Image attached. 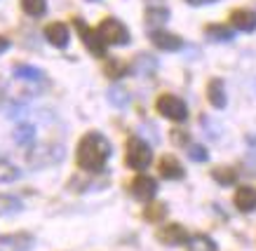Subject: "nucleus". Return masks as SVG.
Segmentation results:
<instances>
[{
  "mask_svg": "<svg viewBox=\"0 0 256 251\" xmlns=\"http://www.w3.org/2000/svg\"><path fill=\"white\" fill-rule=\"evenodd\" d=\"M110 155H113L110 141L101 132H87L78 141V148H76V162L87 174L104 172Z\"/></svg>",
  "mask_w": 256,
  "mask_h": 251,
  "instance_id": "obj_1",
  "label": "nucleus"
},
{
  "mask_svg": "<svg viewBox=\"0 0 256 251\" xmlns=\"http://www.w3.org/2000/svg\"><path fill=\"white\" fill-rule=\"evenodd\" d=\"M96 33H99V38L106 42V47H108V45L110 47L130 45V40H132L130 28H127L120 19H116V16H106V19L96 26Z\"/></svg>",
  "mask_w": 256,
  "mask_h": 251,
  "instance_id": "obj_2",
  "label": "nucleus"
},
{
  "mask_svg": "<svg viewBox=\"0 0 256 251\" xmlns=\"http://www.w3.org/2000/svg\"><path fill=\"white\" fill-rule=\"evenodd\" d=\"M124 162H127L130 169H134V172L141 174L144 169L150 167V162H153V150H150V146H148L144 139L132 136V139L127 141V155H124Z\"/></svg>",
  "mask_w": 256,
  "mask_h": 251,
  "instance_id": "obj_3",
  "label": "nucleus"
},
{
  "mask_svg": "<svg viewBox=\"0 0 256 251\" xmlns=\"http://www.w3.org/2000/svg\"><path fill=\"white\" fill-rule=\"evenodd\" d=\"M158 113L167 120H174V122H184L188 118V106L184 99H178L174 94H162L156 103Z\"/></svg>",
  "mask_w": 256,
  "mask_h": 251,
  "instance_id": "obj_4",
  "label": "nucleus"
},
{
  "mask_svg": "<svg viewBox=\"0 0 256 251\" xmlns=\"http://www.w3.org/2000/svg\"><path fill=\"white\" fill-rule=\"evenodd\" d=\"M64 157V150L62 146H36V148L28 153V165L36 167V169H42V167H50L59 162Z\"/></svg>",
  "mask_w": 256,
  "mask_h": 251,
  "instance_id": "obj_5",
  "label": "nucleus"
},
{
  "mask_svg": "<svg viewBox=\"0 0 256 251\" xmlns=\"http://www.w3.org/2000/svg\"><path fill=\"white\" fill-rule=\"evenodd\" d=\"M73 24H76V28H78L80 38H82V42H85V47L90 49L94 56H106V42L99 38L96 28H90L82 19H76Z\"/></svg>",
  "mask_w": 256,
  "mask_h": 251,
  "instance_id": "obj_6",
  "label": "nucleus"
},
{
  "mask_svg": "<svg viewBox=\"0 0 256 251\" xmlns=\"http://www.w3.org/2000/svg\"><path fill=\"white\" fill-rule=\"evenodd\" d=\"M130 193H132L136 200H141V202H150V200L158 195V181L153 179V176H148V174H139V176L132 181Z\"/></svg>",
  "mask_w": 256,
  "mask_h": 251,
  "instance_id": "obj_7",
  "label": "nucleus"
},
{
  "mask_svg": "<svg viewBox=\"0 0 256 251\" xmlns=\"http://www.w3.org/2000/svg\"><path fill=\"white\" fill-rule=\"evenodd\" d=\"M36 237L31 233H10L0 235V251H31Z\"/></svg>",
  "mask_w": 256,
  "mask_h": 251,
  "instance_id": "obj_8",
  "label": "nucleus"
},
{
  "mask_svg": "<svg viewBox=\"0 0 256 251\" xmlns=\"http://www.w3.org/2000/svg\"><path fill=\"white\" fill-rule=\"evenodd\" d=\"M158 240L162 244H170V247H178V244H188L190 235L178 223H170V226H162L158 230Z\"/></svg>",
  "mask_w": 256,
  "mask_h": 251,
  "instance_id": "obj_9",
  "label": "nucleus"
},
{
  "mask_svg": "<svg viewBox=\"0 0 256 251\" xmlns=\"http://www.w3.org/2000/svg\"><path fill=\"white\" fill-rule=\"evenodd\" d=\"M150 40H153V45H156L158 49H162V52H176V49L184 47V40L170 31H162V28L150 31Z\"/></svg>",
  "mask_w": 256,
  "mask_h": 251,
  "instance_id": "obj_10",
  "label": "nucleus"
},
{
  "mask_svg": "<svg viewBox=\"0 0 256 251\" xmlns=\"http://www.w3.org/2000/svg\"><path fill=\"white\" fill-rule=\"evenodd\" d=\"M45 38L50 45H54V47L64 49V47H68V42H70V31H68V26L62 24V21H54V24H47L45 26Z\"/></svg>",
  "mask_w": 256,
  "mask_h": 251,
  "instance_id": "obj_11",
  "label": "nucleus"
},
{
  "mask_svg": "<svg viewBox=\"0 0 256 251\" xmlns=\"http://www.w3.org/2000/svg\"><path fill=\"white\" fill-rule=\"evenodd\" d=\"M184 174H186V169H184V165H181L174 155H164L162 160H160V176H162V179L178 181V179H184Z\"/></svg>",
  "mask_w": 256,
  "mask_h": 251,
  "instance_id": "obj_12",
  "label": "nucleus"
},
{
  "mask_svg": "<svg viewBox=\"0 0 256 251\" xmlns=\"http://www.w3.org/2000/svg\"><path fill=\"white\" fill-rule=\"evenodd\" d=\"M230 24L242 33L256 31V12H252V9H235L230 14Z\"/></svg>",
  "mask_w": 256,
  "mask_h": 251,
  "instance_id": "obj_13",
  "label": "nucleus"
},
{
  "mask_svg": "<svg viewBox=\"0 0 256 251\" xmlns=\"http://www.w3.org/2000/svg\"><path fill=\"white\" fill-rule=\"evenodd\" d=\"M233 202L240 212H254L256 209V188H252V186H240V188L235 190Z\"/></svg>",
  "mask_w": 256,
  "mask_h": 251,
  "instance_id": "obj_14",
  "label": "nucleus"
},
{
  "mask_svg": "<svg viewBox=\"0 0 256 251\" xmlns=\"http://www.w3.org/2000/svg\"><path fill=\"white\" fill-rule=\"evenodd\" d=\"M207 99L214 108H226V103H228V96H226V85L224 80H210V85H207Z\"/></svg>",
  "mask_w": 256,
  "mask_h": 251,
  "instance_id": "obj_15",
  "label": "nucleus"
},
{
  "mask_svg": "<svg viewBox=\"0 0 256 251\" xmlns=\"http://www.w3.org/2000/svg\"><path fill=\"white\" fill-rule=\"evenodd\" d=\"M16 80H28V82H38V80L45 78V73L36 68V66H28V63H16L14 68H12Z\"/></svg>",
  "mask_w": 256,
  "mask_h": 251,
  "instance_id": "obj_16",
  "label": "nucleus"
},
{
  "mask_svg": "<svg viewBox=\"0 0 256 251\" xmlns=\"http://www.w3.org/2000/svg\"><path fill=\"white\" fill-rule=\"evenodd\" d=\"M19 176H22L19 167H16L14 162H10L5 155H0V183H12V181H16Z\"/></svg>",
  "mask_w": 256,
  "mask_h": 251,
  "instance_id": "obj_17",
  "label": "nucleus"
},
{
  "mask_svg": "<svg viewBox=\"0 0 256 251\" xmlns=\"http://www.w3.org/2000/svg\"><path fill=\"white\" fill-rule=\"evenodd\" d=\"M12 136H14V141L19 143V146H31V143L36 141V127L28 125V122H22V125H16Z\"/></svg>",
  "mask_w": 256,
  "mask_h": 251,
  "instance_id": "obj_18",
  "label": "nucleus"
},
{
  "mask_svg": "<svg viewBox=\"0 0 256 251\" xmlns=\"http://www.w3.org/2000/svg\"><path fill=\"white\" fill-rule=\"evenodd\" d=\"M207 38L214 40V42H230L235 33L228 28V26H221V24H214V26H207Z\"/></svg>",
  "mask_w": 256,
  "mask_h": 251,
  "instance_id": "obj_19",
  "label": "nucleus"
},
{
  "mask_svg": "<svg viewBox=\"0 0 256 251\" xmlns=\"http://www.w3.org/2000/svg\"><path fill=\"white\" fill-rule=\"evenodd\" d=\"M188 251H216V244L207 235H195L188 240Z\"/></svg>",
  "mask_w": 256,
  "mask_h": 251,
  "instance_id": "obj_20",
  "label": "nucleus"
},
{
  "mask_svg": "<svg viewBox=\"0 0 256 251\" xmlns=\"http://www.w3.org/2000/svg\"><path fill=\"white\" fill-rule=\"evenodd\" d=\"M22 9L28 16H45L47 12V0H22Z\"/></svg>",
  "mask_w": 256,
  "mask_h": 251,
  "instance_id": "obj_21",
  "label": "nucleus"
},
{
  "mask_svg": "<svg viewBox=\"0 0 256 251\" xmlns=\"http://www.w3.org/2000/svg\"><path fill=\"white\" fill-rule=\"evenodd\" d=\"M167 19H170V12H167L164 7H150V9L146 12V24L150 26L153 31H156V26L164 24Z\"/></svg>",
  "mask_w": 256,
  "mask_h": 251,
  "instance_id": "obj_22",
  "label": "nucleus"
},
{
  "mask_svg": "<svg viewBox=\"0 0 256 251\" xmlns=\"http://www.w3.org/2000/svg\"><path fill=\"white\" fill-rule=\"evenodd\" d=\"M108 101L113 103V106H118V108H124V106L130 103V94H127V89H122V87H110Z\"/></svg>",
  "mask_w": 256,
  "mask_h": 251,
  "instance_id": "obj_23",
  "label": "nucleus"
},
{
  "mask_svg": "<svg viewBox=\"0 0 256 251\" xmlns=\"http://www.w3.org/2000/svg\"><path fill=\"white\" fill-rule=\"evenodd\" d=\"M130 71V66L124 61H118V59H110L106 63V73H108V78H122L124 73Z\"/></svg>",
  "mask_w": 256,
  "mask_h": 251,
  "instance_id": "obj_24",
  "label": "nucleus"
},
{
  "mask_svg": "<svg viewBox=\"0 0 256 251\" xmlns=\"http://www.w3.org/2000/svg\"><path fill=\"white\" fill-rule=\"evenodd\" d=\"M214 179H216L218 183H224V186H230V183H235L238 174H235L233 169H228V167H218V169H214Z\"/></svg>",
  "mask_w": 256,
  "mask_h": 251,
  "instance_id": "obj_25",
  "label": "nucleus"
},
{
  "mask_svg": "<svg viewBox=\"0 0 256 251\" xmlns=\"http://www.w3.org/2000/svg\"><path fill=\"white\" fill-rule=\"evenodd\" d=\"M188 157H190V160H193V162H204V160H207V150L202 148V146H198V143H193V146H190V148H188Z\"/></svg>",
  "mask_w": 256,
  "mask_h": 251,
  "instance_id": "obj_26",
  "label": "nucleus"
},
{
  "mask_svg": "<svg viewBox=\"0 0 256 251\" xmlns=\"http://www.w3.org/2000/svg\"><path fill=\"white\" fill-rule=\"evenodd\" d=\"M162 214H164V204H150V207L146 209V219L158 221Z\"/></svg>",
  "mask_w": 256,
  "mask_h": 251,
  "instance_id": "obj_27",
  "label": "nucleus"
},
{
  "mask_svg": "<svg viewBox=\"0 0 256 251\" xmlns=\"http://www.w3.org/2000/svg\"><path fill=\"white\" fill-rule=\"evenodd\" d=\"M247 150H249V157L256 160V136H247Z\"/></svg>",
  "mask_w": 256,
  "mask_h": 251,
  "instance_id": "obj_28",
  "label": "nucleus"
},
{
  "mask_svg": "<svg viewBox=\"0 0 256 251\" xmlns=\"http://www.w3.org/2000/svg\"><path fill=\"white\" fill-rule=\"evenodd\" d=\"M188 5H193V7H202V5H214L218 0H186Z\"/></svg>",
  "mask_w": 256,
  "mask_h": 251,
  "instance_id": "obj_29",
  "label": "nucleus"
},
{
  "mask_svg": "<svg viewBox=\"0 0 256 251\" xmlns=\"http://www.w3.org/2000/svg\"><path fill=\"white\" fill-rule=\"evenodd\" d=\"M8 49H10V40L5 35H0V54H5Z\"/></svg>",
  "mask_w": 256,
  "mask_h": 251,
  "instance_id": "obj_30",
  "label": "nucleus"
}]
</instances>
